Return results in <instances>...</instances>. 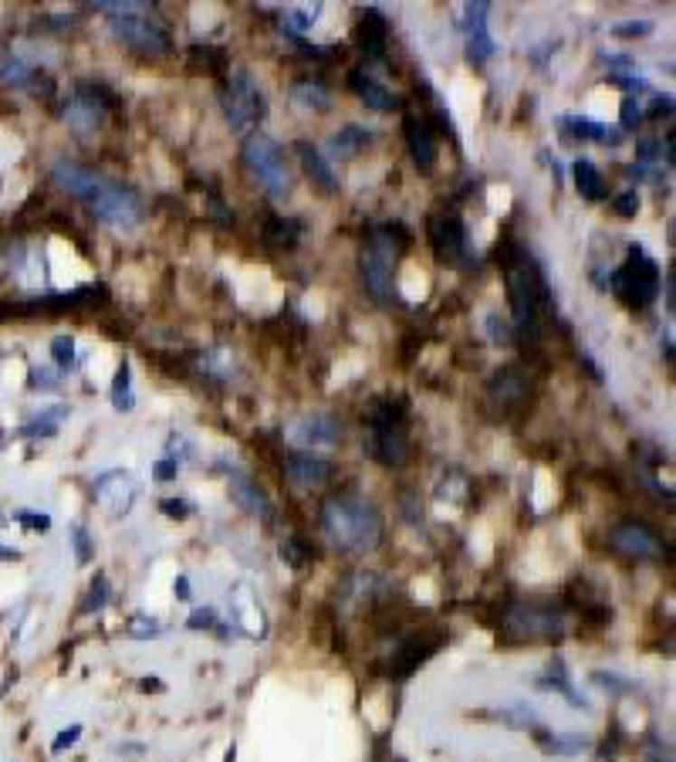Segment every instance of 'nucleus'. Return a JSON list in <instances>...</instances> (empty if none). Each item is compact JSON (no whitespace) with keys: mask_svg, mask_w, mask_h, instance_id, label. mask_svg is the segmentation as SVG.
<instances>
[{"mask_svg":"<svg viewBox=\"0 0 676 762\" xmlns=\"http://www.w3.org/2000/svg\"><path fill=\"white\" fill-rule=\"evenodd\" d=\"M321 526L345 553H369L383 539V516L376 505L356 495H335L321 508Z\"/></svg>","mask_w":676,"mask_h":762,"instance_id":"nucleus-1","label":"nucleus"},{"mask_svg":"<svg viewBox=\"0 0 676 762\" xmlns=\"http://www.w3.org/2000/svg\"><path fill=\"white\" fill-rule=\"evenodd\" d=\"M409 245V231L399 220H389L383 227H372L366 245L358 251V275L362 285L376 302H389L393 298V275L399 251Z\"/></svg>","mask_w":676,"mask_h":762,"instance_id":"nucleus-2","label":"nucleus"},{"mask_svg":"<svg viewBox=\"0 0 676 762\" xmlns=\"http://www.w3.org/2000/svg\"><path fill=\"white\" fill-rule=\"evenodd\" d=\"M609 288L629 309H646L660 295V268L652 258H646L643 245H629V258L613 272Z\"/></svg>","mask_w":676,"mask_h":762,"instance_id":"nucleus-3","label":"nucleus"},{"mask_svg":"<svg viewBox=\"0 0 676 762\" xmlns=\"http://www.w3.org/2000/svg\"><path fill=\"white\" fill-rule=\"evenodd\" d=\"M243 163L254 169V177L268 187L271 197H284L291 190V173H288L281 146L271 140V136H264V132L247 136V142H243Z\"/></svg>","mask_w":676,"mask_h":762,"instance_id":"nucleus-4","label":"nucleus"},{"mask_svg":"<svg viewBox=\"0 0 676 762\" xmlns=\"http://www.w3.org/2000/svg\"><path fill=\"white\" fill-rule=\"evenodd\" d=\"M504 631L514 641H558L565 633V610L551 603H518L504 617Z\"/></svg>","mask_w":676,"mask_h":762,"instance_id":"nucleus-5","label":"nucleus"},{"mask_svg":"<svg viewBox=\"0 0 676 762\" xmlns=\"http://www.w3.org/2000/svg\"><path fill=\"white\" fill-rule=\"evenodd\" d=\"M220 102H224V112H227L230 126L237 132L257 126V122L264 119V112H268V102H264V95L257 89V82L251 78V72H243V68H237V72L230 75L227 89L220 95Z\"/></svg>","mask_w":676,"mask_h":762,"instance_id":"nucleus-6","label":"nucleus"},{"mask_svg":"<svg viewBox=\"0 0 676 762\" xmlns=\"http://www.w3.org/2000/svg\"><path fill=\"white\" fill-rule=\"evenodd\" d=\"M91 214L105 220V224H112V227H136L142 214H146V207H142V197L136 190H129V187L112 180L105 187V194L91 204Z\"/></svg>","mask_w":676,"mask_h":762,"instance_id":"nucleus-7","label":"nucleus"},{"mask_svg":"<svg viewBox=\"0 0 676 762\" xmlns=\"http://www.w3.org/2000/svg\"><path fill=\"white\" fill-rule=\"evenodd\" d=\"M115 105V99L102 85H81L71 95V102L64 105V119L68 126L78 132H95L105 122V112Z\"/></svg>","mask_w":676,"mask_h":762,"instance_id":"nucleus-8","label":"nucleus"},{"mask_svg":"<svg viewBox=\"0 0 676 762\" xmlns=\"http://www.w3.org/2000/svg\"><path fill=\"white\" fill-rule=\"evenodd\" d=\"M609 543H613L615 553L629 555V559H660V555L666 553L663 539H660L646 522H636V518L619 522V526L609 532Z\"/></svg>","mask_w":676,"mask_h":762,"instance_id":"nucleus-9","label":"nucleus"},{"mask_svg":"<svg viewBox=\"0 0 676 762\" xmlns=\"http://www.w3.org/2000/svg\"><path fill=\"white\" fill-rule=\"evenodd\" d=\"M112 31L119 41L132 44L136 52L142 54H167L173 48V41L163 27L149 24L142 14H132V17H112Z\"/></svg>","mask_w":676,"mask_h":762,"instance_id":"nucleus-10","label":"nucleus"},{"mask_svg":"<svg viewBox=\"0 0 676 762\" xmlns=\"http://www.w3.org/2000/svg\"><path fill=\"white\" fill-rule=\"evenodd\" d=\"M52 177L62 190H68L71 197H81V200H89V204H95V200L105 194V187L112 183L109 177H102L99 169L81 167V163H68V159H58V163H54Z\"/></svg>","mask_w":676,"mask_h":762,"instance_id":"nucleus-11","label":"nucleus"},{"mask_svg":"<svg viewBox=\"0 0 676 762\" xmlns=\"http://www.w3.org/2000/svg\"><path fill=\"white\" fill-rule=\"evenodd\" d=\"M440 644H443L440 633H413V637H406V641L393 651V658H389V674H393V678H409L423 661L433 658Z\"/></svg>","mask_w":676,"mask_h":762,"instance_id":"nucleus-12","label":"nucleus"},{"mask_svg":"<svg viewBox=\"0 0 676 762\" xmlns=\"http://www.w3.org/2000/svg\"><path fill=\"white\" fill-rule=\"evenodd\" d=\"M430 245L440 261H460L467 251V231L457 214H440L430 220Z\"/></svg>","mask_w":676,"mask_h":762,"instance_id":"nucleus-13","label":"nucleus"},{"mask_svg":"<svg viewBox=\"0 0 676 762\" xmlns=\"http://www.w3.org/2000/svg\"><path fill=\"white\" fill-rule=\"evenodd\" d=\"M487 17H490V4L487 0H477V4H467L463 11V31H467V54L471 62H484L490 54L498 52V44L487 34Z\"/></svg>","mask_w":676,"mask_h":762,"instance_id":"nucleus-14","label":"nucleus"},{"mask_svg":"<svg viewBox=\"0 0 676 762\" xmlns=\"http://www.w3.org/2000/svg\"><path fill=\"white\" fill-rule=\"evenodd\" d=\"M284 471H288V478H291L298 488H321V485H328L335 475L332 461H325V458L308 454V451L288 454V458H284Z\"/></svg>","mask_w":676,"mask_h":762,"instance_id":"nucleus-15","label":"nucleus"},{"mask_svg":"<svg viewBox=\"0 0 676 762\" xmlns=\"http://www.w3.org/2000/svg\"><path fill=\"white\" fill-rule=\"evenodd\" d=\"M288 438L294 444H338L342 424L332 414H301L288 424Z\"/></svg>","mask_w":676,"mask_h":762,"instance_id":"nucleus-16","label":"nucleus"},{"mask_svg":"<svg viewBox=\"0 0 676 762\" xmlns=\"http://www.w3.org/2000/svg\"><path fill=\"white\" fill-rule=\"evenodd\" d=\"M294 153H298V159H301V167H305L308 180L315 183L321 194H335V190H338V173H335L332 163L325 159V153H321L315 142H311V140H294Z\"/></svg>","mask_w":676,"mask_h":762,"instance_id":"nucleus-17","label":"nucleus"},{"mask_svg":"<svg viewBox=\"0 0 676 762\" xmlns=\"http://www.w3.org/2000/svg\"><path fill=\"white\" fill-rule=\"evenodd\" d=\"M403 132H406L413 163L420 169H433L436 167V136H433V130H430V122L409 112V116L403 119Z\"/></svg>","mask_w":676,"mask_h":762,"instance_id":"nucleus-18","label":"nucleus"},{"mask_svg":"<svg viewBox=\"0 0 676 762\" xmlns=\"http://www.w3.org/2000/svg\"><path fill=\"white\" fill-rule=\"evenodd\" d=\"M366 454H369L372 461H379V465L386 468H395L406 461V438H403V430H372L369 444H366Z\"/></svg>","mask_w":676,"mask_h":762,"instance_id":"nucleus-19","label":"nucleus"},{"mask_svg":"<svg viewBox=\"0 0 676 762\" xmlns=\"http://www.w3.org/2000/svg\"><path fill=\"white\" fill-rule=\"evenodd\" d=\"M386 38H389V24L379 11H366V17L358 21V44L366 62H386Z\"/></svg>","mask_w":676,"mask_h":762,"instance_id":"nucleus-20","label":"nucleus"},{"mask_svg":"<svg viewBox=\"0 0 676 762\" xmlns=\"http://www.w3.org/2000/svg\"><path fill=\"white\" fill-rule=\"evenodd\" d=\"M348 85H352V92H356L362 102L369 105V109H379V112H389V109H399L403 105V99L395 95V92L383 89L376 78H369L366 72H348Z\"/></svg>","mask_w":676,"mask_h":762,"instance_id":"nucleus-21","label":"nucleus"},{"mask_svg":"<svg viewBox=\"0 0 676 762\" xmlns=\"http://www.w3.org/2000/svg\"><path fill=\"white\" fill-rule=\"evenodd\" d=\"M230 488H233V498H237V505H243L251 516L271 518L268 495L257 488V481L251 478V475H243V471H237V468H230Z\"/></svg>","mask_w":676,"mask_h":762,"instance_id":"nucleus-22","label":"nucleus"},{"mask_svg":"<svg viewBox=\"0 0 676 762\" xmlns=\"http://www.w3.org/2000/svg\"><path fill=\"white\" fill-rule=\"evenodd\" d=\"M362 420L372 427V430H399V424L406 420V403L399 397H376V400L366 407Z\"/></svg>","mask_w":676,"mask_h":762,"instance_id":"nucleus-23","label":"nucleus"},{"mask_svg":"<svg viewBox=\"0 0 676 762\" xmlns=\"http://www.w3.org/2000/svg\"><path fill=\"white\" fill-rule=\"evenodd\" d=\"M528 387H531V380H528V373H524L521 366H500L498 373H494V380H490V393H494L500 403L524 400V397H528Z\"/></svg>","mask_w":676,"mask_h":762,"instance_id":"nucleus-24","label":"nucleus"},{"mask_svg":"<svg viewBox=\"0 0 676 762\" xmlns=\"http://www.w3.org/2000/svg\"><path fill=\"white\" fill-rule=\"evenodd\" d=\"M369 140H372V130H366V126H342V130L328 140V153L338 156V159H348V156H356L362 146H369Z\"/></svg>","mask_w":676,"mask_h":762,"instance_id":"nucleus-25","label":"nucleus"},{"mask_svg":"<svg viewBox=\"0 0 676 762\" xmlns=\"http://www.w3.org/2000/svg\"><path fill=\"white\" fill-rule=\"evenodd\" d=\"M572 169H575V187H578V194L586 197V200H605L609 187H605V180H602V173L595 169L592 159H578Z\"/></svg>","mask_w":676,"mask_h":762,"instance_id":"nucleus-26","label":"nucleus"},{"mask_svg":"<svg viewBox=\"0 0 676 762\" xmlns=\"http://www.w3.org/2000/svg\"><path fill=\"white\" fill-rule=\"evenodd\" d=\"M298 237H301V220L268 217V224H264V241L271 247H294Z\"/></svg>","mask_w":676,"mask_h":762,"instance_id":"nucleus-27","label":"nucleus"},{"mask_svg":"<svg viewBox=\"0 0 676 762\" xmlns=\"http://www.w3.org/2000/svg\"><path fill=\"white\" fill-rule=\"evenodd\" d=\"M291 95H294V102H301L305 109H311V112H325V109L332 105V92L325 89L321 82H315V78H311V82H308V78L305 82H298L291 89Z\"/></svg>","mask_w":676,"mask_h":762,"instance_id":"nucleus-28","label":"nucleus"},{"mask_svg":"<svg viewBox=\"0 0 676 762\" xmlns=\"http://www.w3.org/2000/svg\"><path fill=\"white\" fill-rule=\"evenodd\" d=\"M71 414L68 407H52V410H41L31 424L21 427V438H54L58 434V420Z\"/></svg>","mask_w":676,"mask_h":762,"instance_id":"nucleus-29","label":"nucleus"},{"mask_svg":"<svg viewBox=\"0 0 676 762\" xmlns=\"http://www.w3.org/2000/svg\"><path fill=\"white\" fill-rule=\"evenodd\" d=\"M541 688H555V691H562L568 701H572L575 709H588V701L582 695H575V688H572V681H568V674H565V664L558 658L551 661V668H548V674L538 681Z\"/></svg>","mask_w":676,"mask_h":762,"instance_id":"nucleus-30","label":"nucleus"},{"mask_svg":"<svg viewBox=\"0 0 676 762\" xmlns=\"http://www.w3.org/2000/svg\"><path fill=\"white\" fill-rule=\"evenodd\" d=\"M565 126H568V132L572 136H578V140H609V146H619V132L609 130V126H602V122H588V119H565Z\"/></svg>","mask_w":676,"mask_h":762,"instance_id":"nucleus-31","label":"nucleus"},{"mask_svg":"<svg viewBox=\"0 0 676 762\" xmlns=\"http://www.w3.org/2000/svg\"><path fill=\"white\" fill-rule=\"evenodd\" d=\"M538 742H541V749L551 752V756H578V752L588 746L586 736H538Z\"/></svg>","mask_w":676,"mask_h":762,"instance_id":"nucleus-32","label":"nucleus"},{"mask_svg":"<svg viewBox=\"0 0 676 762\" xmlns=\"http://www.w3.org/2000/svg\"><path fill=\"white\" fill-rule=\"evenodd\" d=\"M281 559L294 569L308 566V563H311V545H308L301 535H288L281 543Z\"/></svg>","mask_w":676,"mask_h":762,"instance_id":"nucleus-33","label":"nucleus"},{"mask_svg":"<svg viewBox=\"0 0 676 762\" xmlns=\"http://www.w3.org/2000/svg\"><path fill=\"white\" fill-rule=\"evenodd\" d=\"M112 407H115V410H132V407H136V400H132V387H129V362L126 360H122L119 373H115Z\"/></svg>","mask_w":676,"mask_h":762,"instance_id":"nucleus-34","label":"nucleus"},{"mask_svg":"<svg viewBox=\"0 0 676 762\" xmlns=\"http://www.w3.org/2000/svg\"><path fill=\"white\" fill-rule=\"evenodd\" d=\"M109 600H112V586H109V580H105V576H95L89 596H85V603H81V613H99L102 607H109Z\"/></svg>","mask_w":676,"mask_h":762,"instance_id":"nucleus-35","label":"nucleus"},{"mask_svg":"<svg viewBox=\"0 0 676 762\" xmlns=\"http://www.w3.org/2000/svg\"><path fill=\"white\" fill-rule=\"evenodd\" d=\"M34 78V72L21 62V58H7V62H0V82H7V85H27Z\"/></svg>","mask_w":676,"mask_h":762,"instance_id":"nucleus-36","label":"nucleus"},{"mask_svg":"<svg viewBox=\"0 0 676 762\" xmlns=\"http://www.w3.org/2000/svg\"><path fill=\"white\" fill-rule=\"evenodd\" d=\"M52 356H54V362H58V370H75V366H78V360H75V339H71V336H54Z\"/></svg>","mask_w":676,"mask_h":762,"instance_id":"nucleus-37","label":"nucleus"},{"mask_svg":"<svg viewBox=\"0 0 676 762\" xmlns=\"http://www.w3.org/2000/svg\"><path fill=\"white\" fill-rule=\"evenodd\" d=\"M126 633L132 641H149V637H159V633H163V623L156 621V617H132Z\"/></svg>","mask_w":676,"mask_h":762,"instance_id":"nucleus-38","label":"nucleus"},{"mask_svg":"<svg viewBox=\"0 0 676 762\" xmlns=\"http://www.w3.org/2000/svg\"><path fill=\"white\" fill-rule=\"evenodd\" d=\"M190 54L193 58H204L206 75H220V72H224V52H217V48H200V44H193Z\"/></svg>","mask_w":676,"mask_h":762,"instance_id":"nucleus-39","label":"nucleus"},{"mask_svg":"<svg viewBox=\"0 0 676 762\" xmlns=\"http://www.w3.org/2000/svg\"><path fill=\"white\" fill-rule=\"evenodd\" d=\"M592 681L602 685L605 691H613V695H625V691H633V681H625V678H619V674H613V671H595L592 674Z\"/></svg>","mask_w":676,"mask_h":762,"instance_id":"nucleus-40","label":"nucleus"},{"mask_svg":"<svg viewBox=\"0 0 676 762\" xmlns=\"http://www.w3.org/2000/svg\"><path fill=\"white\" fill-rule=\"evenodd\" d=\"M14 518H17L24 529H34V532H48V529H52V516H44V512H27V508H21V512H17Z\"/></svg>","mask_w":676,"mask_h":762,"instance_id":"nucleus-41","label":"nucleus"},{"mask_svg":"<svg viewBox=\"0 0 676 762\" xmlns=\"http://www.w3.org/2000/svg\"><path fill=\"white\" fill-rule=\"evenodd\" d=\"M613 210L619 214V217H636L639 214V194L636 190H625V194H619L613 200Z\"/></svg>","mask_w":676,"mask_h":762,"instance_id":"nucleus-42","label":"nucleus"},{"mask_svg":"<svg viewBox=\"0 0 676 762\" xmlns=\"http://www.w3.org/2000/svg\"><path fill=\"white\" fill-rule=\"evenodd\" d=\"M652 31V21H623V24L613 27V34L619 38H646Z\"/></svg>","mask_w":676,"mask_h":762,"instance_id":"nucleus-43","label":"nucleus"},{"mask_svg":"<svg viewBox=\"0 0 676 762\" xmlns=\"http://www.w3.org/2000/svg\"><path fill=\"white\" fill-rule=\"evenodd\" d=\"M500 719L508 725H514V728H531V725H538L531 709H508V711H500Z\"/></svg>","mask_w":676,"mask_h":762,"instance_id":"nucleus-44","label":"nucleus"},{"mask_svg":"<svg viewBox=\"0 0 676 762\" xmlns=\"http://www.w3.org/2000/svg\"><path fill=\"white\" fill-rule=\"evenodd\" d=\"M487 329H490V339H494V342H500V346H508L510 342V325L500 319L498 312L487 315Z\"/></svg>","mask_w":676,"mask_h":762,"instance_id":"nucleus-45","label":"nucleus"},{"mask_svg":"<svg viewBox=\"0 0 676 762\" xmlns=\"http://www.w3.org/2000/svg\"><path fill=\"white\" fill-rule=\"evenodd\" d=\"M319 14H321V4H315L311 11H291L288 14V21H291L294 31H308V27L319 21Z\"/></svg>","mask_w":676,"mask_h":762,"instance_id":"nucleus-46","label":"nucleus"},{"mask_svg":"<svg viewBox=\"0 0 676 762\" xmlns=\"http://www.w3.org/2000/svg\"><path fill=\"white\" fill-rule=\"evenodd\" d=\"M71 539H75V555H78V563L85 566V563L91 559V539H89V532L81 529V526H75V529H71Z\"/></svg>","mask_w":676,"mask_h":762,"instance_id":"nucleus-47","label":"nucleus"},{"mask_svg":"<svg viewBox=\"0 0 676 762\" xmlns=\"http://www.w3.org/2000/svg\"><path fill=\"white\" fill-rule=\"evenodd\" d=\"M159 512L169 518H186L193 512V505L183 502V498H163V502H159Z\"/></svg>","mask_w":676,"mask_h":762,"instance_id":"nucleus-48","label":"nucleus"},{"mask_svg":"<svg viewBox=\"0 0 676 762\" xmlns=\"http://www.w3.org/2000/svg\"><path fill=\"white\" fill-rule=\"evenodd\" d=\"M78 738H81V725H68V728H64V732H58V738L52 742V752L71 749Z\"/></svg>","mask_w":676,"mask_h":762,"instance_id":"nucleus-49","label":"nucleus"},{"mask_svg":"<svg viewBox=\"0 0 676 762\" xmlns=\"http://www.w3.org/2000/svg\"><path fill=\"white\" fill-rule=\"evenodd\" d=\"M639 119H643V105H639L633 95H625L623 99V126L625 130H633V126H639Z\"/></svg>","mask_w":676,"mask_h":762,"instance_id":"nucleus-50","label":"nucleus"},{"mask_svg":"<svg viewBox=\"0 0 676 762\" xmlns=\"http://www.w3.org/2000/svg\"><path fill=\"white\" fill-rule=\"evenodd\" d=\"M58 387V376L52 373V370H31V390H54Z\"/></svg>","mask_w":676,"mask_h":762,"instance_id":"nucleus-51","label":"nucleus"},{"mask_svg":"<svg viewBox=\"0 0 676 762\" xmlns=\"http://www.w3.org/2000/svg\"><path fill=\"white\" fill-rule=\"evenodd\" d=\"M214 623H217V613L210 607H204V610H193L186 627H190V631H200V627H214Z\"/></svg>","mask_w":676,"mask_h":762,"instance_id":"nucleus-52","label":"nucleus"},{"mask_svg":"<svg viewBox=\"0 0 676 762\" xmlns=\"http://www.w3.org/2000/svg\"><path fill=\"white\" fill-rule=\"evenodd\" d=\"M179 471V461H173V458H167V461H159V465L153 468V478L156 481H173Z\"/></svg>","mask_w":676,"mask_h":762,"instance_id":"nucleus-53","label":"nucleus"},{"mask_svg":"<svg viewBox=\"0 0 676 762\" xmlns=\"http://www.w3.org/2000/svg\"><path fill=\"white\" fill-rule=\"evenodd\" d=\"M666 112H673V99H670V95H656L650 105V116L660 119V116H666Z\"/></svg>","mask_w":676,"mask_h":762,"instance_id":"nucleus-54","label":"nucleus"},{"mask_svg":"<svg viewBox=\"0 0 676 762\" xmlns=\"http://www.w3.org/2000/svg\"><path fill=\"white\" fill-rule=\"evenodd\" d=\"M605 62H609V65H613L615 72H636V62H633L629 54H609Z\"/></svg>","mask_w":676,"mask_h":762,"instance_id":"nucleus-55","label":"nucleus"},{"mask_svg":"<svg viewBox=\"0 0 676 762\" xmlns=\"http://www.w3.org/2000/svg\"><path fill=\"white\" fill-rule=\"evenodd\" d=\"M646 762H673V756H670V749H663L660 742H652V749L646 752Z\"/></svg>","mask_w":676,"mask_h":762,"instance_id":"nucleus-56","label":"nucleus"},{"mask_svg":"<svg viewBox=\"0 0 676 762\" xmlns=\"http://www.w3.org/2000/svg\"><path fill=\"white\" fill-rule=\"evenodd\" d=\"M173 590H176L179 600H190V580H186V576H176V583H173Z\"/></svg>","mask_w":676,"mask_h":762,"instance_id":"nucleus-57","label":"nucleus"},{"mask_svg":"<svg viewBox=\"0 0 676 762\" xmlns=\"http://www.w3.org/2000/svg\"><path fill=\"white\" fill-rule=\"evenodd\" d=\"M139 688L142 691H163V681H159V678H142Z\"/></svg>","mask_w":676,"mask_h":762,"instance_id":"nucleus-58","label":"nucleus"},{"mask_svg":"<svg viewBox=\"0 0 676 762\" xmlns=\"http://www.w3.org/2000/svg\"><path fill=\"white\" fill-rule=\"evenodd\" d=\"M0 559H21V553H17V549H7V545H0Z\"/></svg>","mask_w":676,"mask_h":762,"instance_id":"nucleus-59","label":"nucleus"},{"mask_svg":"<svg viewBox=\"0 0 676 762\" xmlns=\"http://www.w3.org/2000/svg\"><path fill=\"white\" fill-rule=\"evenodd\" d=\"M227 762H233V746H230V749H227Z\"/></svg>","mask_w":676,"mask_h":762,"instance_id":"nucleus-60","label":"nucleus"},{"mask_svg":"<svg viewBox=\"0 0 676 762\" xmlns=\"http://www.w3.org/2000/svg\"><path fill=\"white\" fill-rule=\"evenodd\" d=\"M0 526H4V518H0Z\"/></svg>","mask_w":676,"mask_h":762,"instance_id":"nucleus-61","label":"nucleus"}]
</instances>
